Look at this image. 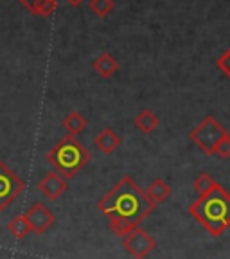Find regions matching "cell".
Instances as JSON below:
<instances>
[{
    "mask_svg": "<svg viewBox=\"0 0 230 259\" xmlns=\"http://www.w3.org/2000/svg\"><path fill=\"white\" fill-rule=\"evenodd\" d=\"M97 209L110 218H124L141 225L153 212L155 203L148 198L146 191L139 187L131 177H122L108 193L99 200Z\"/></svg>",
    "mask_w": 230,
    "mask_h": 259,
    "instance_id": "6da1fadb",
    "label": "cell"
},
{
    "mask_svg": "<svg viewBox=\"0 0 230 259\" xmlns=\"http://www.w3.org/2000/svg\"><path fill=\"white\" fill-rule=\"evenodd\" d=\"M189 214L209 232L219 238L230 227V193L218 186L207 196H198L189 205Z\"/></svg>",
    "mask_w": 230,
    "mask_h": 259,
    "instance_id": "7a4b0ae2",
    "label": "cell"
},
{
    "mask_svg": "<svg viewBox=\"0 0 230 259\" xmlns=\"http://www.w3.org/2000/svg\"><path fill=\"white\" fill-rule=\"evenodd\" d=\"M92 158V153L72 135H65L54 144V148L47 153V162L56 169L58 175L70 180L86 166Z\"/></svg>",
    "mask_w": 230,
    "mask_h": 259,
    "instance_id": "3957f363",
    "label": "cell"
},
{
    "mask_svg": "<svg viewBox=\"0 0 230 259\" xmlns=\"http://www.w3.org/2000/svg\"><path fill=\"white\" fill-rule=\"evenodd\" d=\"M228 134L223 124L219 121H216V117L207 115L196 128L191 132V141L198 146L200 150L209 157H214V148L225 135Z\"/></svg>",
    "mask_w": 230,
    "mask_h": 259,
    "instance_id": "277c9868",
    "label": "cell"
},
{
    "mask_svg": "<svg viewBox=\"0 0 230 259\" xmlns=\"http://www.w3.org/2000/svg\"><path fill=\"white\" fill-rule=\"evenodd\" d=\"M25 189V182L22 180L6 162L0 160V212L6 210Z\"/></svg>",
    "mask_w": 230,
    "mask_h": 259,
    "instance_id": "5b68a950",
    "label": "cell"
},
{
    "mask_svg": "<svg viewBox=\"0 0 230 259\" xmlns=\"http://www.w3.org/2000/svg\"><path fill=\"white\" fill-rule=\"evenodd\" d=\"M122 247L133 259H146L155 250L157 241H155V238L150 232H146L144 229L137 227L128 236L122 238Z\"/></svg>",
    "mask_w": 230,
    "mask_h": 259,
    "instance_id": "8992f818",
    "label": "cell"
},
{
    "mask_svg": "<svg viewBox=\"0 0 230 259\" xmlns=\"http://www.w3.org/2000/svg\"><path fill=\"white\" fill-rule=\"evenodd\" d=\"M24 216L27 220L29 227H31V232H34L38 236L47 232L53 227L54 220H56L53 214V210L49 209V207H45L41 202H36L34 205H31V209Z\"/></svg>",
    "mask_w": 230,
    "mask_h": 259,
    "instance_id": "52a82bcc",
    "label": "cell"
},
{
    "mask_svg": "<svg viewBox=\"0 0 230 259\" xmlns=\"http://www.w3.org/2000/svg\"><path fill=\"white\" fill-rule=\"evenodd\" d=\"M38 189L43 194L45 198L49 200H58L65 191L69 189V180H65L61 175L54 173H47L40 182H38Z\"/></svg>",
    "mask_w": 230,
    "mask_h": 259,
    "instance_id": "ba28073f",
    "label": "cell"
},
{
    "mask_svg": "<svg viewBox=\"0 0 230 259\" xmlns=\"http://www.w3.org/2000/svg\"><path fill=\"white\" fill-rule=\"evenodd\" d=\"M92 69L96 70V74L99 77H103V79H110V77L119 70V63L112 53H103L94 60Z\"/></svg>",
    "mask_w": 230,
    "mask_h": 259,
    "instance_id": "9c48e42d",
    "label": "cell"
},
{
    "mask_svg": "<svg viewBox=\"0 0 230 259\" xmlns=\"http://www.w3.org/2000/svg\"><path fill=\"white\" fill-rule=\"evenodd\" d=\"M121 142H122L121 137H119L112 128L101 130V132L96 135V139H94V144H96L97 150L101 151V153H106V155L113 153V151L121 146Z\"/></svg>",
    "mask_w": 230,
    "mask_h": 259,
    "instance_id": "30bf717a",
    "label": "cell"
},
{
    "mask_svg": "<svg viewBox=\"0 0 230 259\" xmlns=\"http://www.w3.org/2000/svg\"><path fill=\"white\" fill-rule=\"evenodd\" d=\"M146 194H148V198L157 205V203H164L167 198H169L171 187L166 180H162V178H155L153 182L150 184V187L146 189Z\"/></svg>",
    "mask_w": 230,
    "mask_h": 259,
    "instance_id": "8fae6325",
    "label": "cell"
},
{
    "mask_svg": "<svg viewBox=\"0 0 230 259\" xmlns=\"http://www.w3.org/2000/svg\"><path fill=\"white\" fill-rule=\"evenodd\" d=\"M157 126H158V115L150 108L142 110L137 117H135V128L144 135L153 134L155 130H157Z\"/></svg>",
    "mask_w": 230,
    "mask_h": 259,
    "instance_id": "7c38bea8",
    "label": "cell"
},
{
    "mask_svg": "<svg viewBox=\"0 0 230 259\" xmlns=\"http://www.w3.org/2000/svg\"><path fill=\"white\" fill-rule=\"evenodd\" d=\"M86 119L81 115L79 112H70L69 115H65V119L61 121V126L65 128L67 135H72V137H77L79 134H83L86 130Z\"/></svg>",
    "mask_w": 230,
    "mask_h": 259,
    "instance_id": "4fadbf2b",
    "label": "cell"
},
{
    "mask_svg": "<svg viewBox=\"0 0 230 259\" xmlns=\"http://www.w3.org/2000/svg\"><path fill=\"white\" fill-rule=\"evenodd\" d=\"M219 184L216 182L214 178L210 177L207 171H203V173H200L198 177L194 178V184H193V187H194V191L198 193V196H207L209 193H212V191L218 187Z\"/></svg>",
    "mask_w": 230,
    "mask_h": 259,
    "instance_id": "5bb4252c",
    "label": "cell"
},
{
    "mask_svg": "<svg viewBox=\"0 0 230 259\" xmlns=\"http://www.w3.org/2000/svg\"><path fill=\"white\" fill-rule=\"evenodd\" d=\"M8 231L11 232L15 239H25L31 234V227H29L25 216L22 214V216H15V218L8 223Z\"/></svg>",
    "mask_w": 230,
    "mask_h": 259,
    "instance_id": "9a60e30c",
    "label": "cell"
},
{
    "mask_svg": "<svg viewBox=\"0 0 230 259\" xmlns=\"http://www.w3.org/2000/svg\"><path fill=\"white\" fill-rule=\"evenodd\" d=\"M137 223L129 222V220H124V218H110V231H112L113 236H117V238H124L128 236L129 232L137 229Z\"/></svg>",
    "mask_w": 230,
    "mask_h": 259,
    "instance_id": "2e32d148",
    "label": "cell"
},
{
    "mask_svg": "<svg viewBox=\"0 0 230 259\" xmlns=\"http://www.w3.org/2000/svg\"><path fill=\"white\" fill-rule=\"evenodd\" d=\"M90 9L103 18L113 9V0H90Z\"/></svg>",
    "mask_w": 230,
    "mask_h": 259,
    "instance_id": "e0dca14e",
    "label": "cell"
},
{
    "mask_svg": "<svg viewBox=\"0 0 230 259\" xmlns=\"http://www.w3.org/2000/svg\"><path fill=\"white\" fill-rule=\"evenodd\" d=\"M214 155L219 158H228L230 157V135L226 134L225 137L221 139V141L216 144L214 148Z\"/></svg>",
    "mask_w": 230,
    "mask_h": 259,
    "instance_id": "ac0fdd59",
    "label": "cell"
},
{
    "mask_svg": "<svg viewBox=\"0 0 230 259\" xmlns=\"http://www.w3.org/2000/svg\"><path fill=\"white\" fill-rule=\"evenodd\" d=\"M216 65H218V69L221 70V72L225 74V76L230 79V49L226 51L225 54H221V56L218 58Z\"/></svg>",
    "mask_w": 230,
    "mask_h": 259,
    "instance_id": "d6986e66",
    "label": "cell"
},
{
    "mask_svg": "<svg viewBox=\"0 0 230 259\" xmlns=\"http://www.w3.org/2000/svg\"><path fill=\"white\" fill-rule=\"evenodd\" d=\"M18 2H20V4L24 6L25 9H29V11L32 9V6L36 4V0H18Z\"/></svg>",
    "mask_w": 230,
    "mask_h": 259,
    "instance_id": "ffe728a7",
    "label": "cell"
},
{
    "mask_svg": "<svg viewBox=\"0 0 230 259\" xmlns=\"http://www.w3.org/2000/svg\"><path fill=\"white\" fill-rule=\"evenodd\" d=\"M67 2H69L70 6H79V4H83L85 0H67Z\"/></svg>",
    "mask_w": 230,
    "mask_h": 259,
    "instance_id": "44dd1931",
    "label": "cell"
}]
</instances>
